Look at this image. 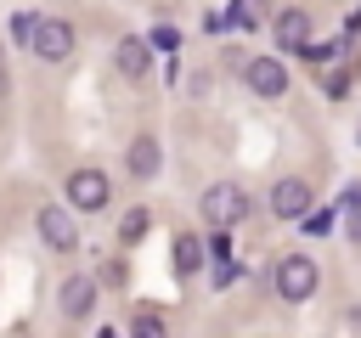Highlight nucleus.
Here are the masks:
<instances>
[{
  "label": "nucleus",
  "mask_w": 361,
  "mask_h": 338,
  "mask_svg": "<svg viewBox=\"0 0 361 338\" xmlns=\"http://www.w3.org/2000/svg\"><path fill=\"white\" fill-rule=\"evenodd\" d=\"M243 214H248V192H243V186H209V192H203V220H209L214 231L237 225Z\"/></svg>",
  "instance_id": "f257e3e1"
},
{
  "label": "nucleus",
  "mask_w": 361,
  "mask_h": 338,
  "mask_svg": "<svg viewBox=\"0 0 361 338\" xmlns=\"http://www.w3.org/2000/svg\"><path fill=\"white\" fill-rule=\"evenodd\" d=\"M276 293H282L288 304H305V299L316 293V265H310L305 254H288V259H276Z\"/></svg>",
  "instance_id": "f03ea898"
},
{
  "label": "nucleus",
  "mask_w": 361,
  "mask_h": 338,
  "mask_svg": "<svg viewBox=\"0 0 361 338\" xmlns=\"http://www.w3.org/2000/svg\"><path fill=\"white\" fill-rule=\"evenodd\" d=\"M28 45H34V56H39V62H62V56L73 51V28H68L62 17H34Z\"/></svg>",
  "instance_id": "7ed1b4c3"
},
{
  "label": "nucleus",
  "mask_w": 361,
  "mask_h": 338,
  "mask_svg": "<svg viewBox=\"0 0 361 338\" xmlns=\"http://www.w3.org/2000/svg\"><path fill=\"white\" fill-rule=\"evenodd\" d=\"M107 197H113V186H107L102 169H73V175H68V203H73V208L96 214V208H107Z\"/></svg>",
  "instance_id": "20e7f679"
},
{
  "label": "nucleus",
  "mask_w": 361,
  "mask_h": 338,
  "mask_svg": "<svg viewBox=\"0 0 361 338\" xmlns=\"http://www.w3.org/2000/svg\"><path fill=\"white\" fill-rule=\"evenodd\" d=\"M243 79H248L254 96H288V68H282L276 56H254V62L243 68Z\"/></svg>",
  "instance_id": "39448f33"
},
{
  "label": "nucleus",
  "mask_w": 361,
  "mask_h": 338,
  "mask_svg": "<svg viewBox=\"0 0 361 338\" xmlns=\"http://www.w3.org/2000/svg\"><path fill=\"white\" fill-rule=\"evenodd\" d=\"M39 237H45V248H56V254H73L79 248V231H73V214L68 208H39Z\"/></svg>",
  "instance_id": "423d86ee"
},
{
  "label": "nucleus",
  "mask_w": 361,
  "mask_h": 338,
  "mask_svg": "<svg viewBox=\"0 0 361 338\" xmlns=\"http://www.w3.org/2000/svg\"><path fill=\"white\" fill-rule=\"evenodd\" d=\"M271 214H276V220H305V214H310V186H305V180H276Z\"/></svg>",
  "instance_id": "0eeeda50"
},
{
  "label": "nucleus",
  "mask_w": 361,
  "mask_h": 338,
  "mask_svg": "<svg viewBox=\"0 0 361 338\" xmlns=\"http://www.w3.org/2000/svg\"><path fill=\"white\" fill-rule=\"evenodd\" d=\"M124 169H130L135 180H152V175H158V141H152V135H135L130 152H124Z\"/></svg>",
  "instance_id": "6e6552de"
},
{
  "label": "nucleus",
  "mask_w": 361,
  "mask_h": 338,
  "mask_svg": "<svg viewBox=\"0 0 361 338\" xmlns=\"http://www.w3.org/2000/svg\"><path fill=\"white\" fill-rule=\"evenodd\" d=\"M276 45L282 51H305L310 45V17L305 11H282L276 17Z\"/></svg>",
  "instance_id": "1a4fd4ad"
},
{
  "label": "nucleus",
  "mask_w": 361,
  "mask_h": 338,
  "mask_svg": "<svg viewBox=\"0 0 361 338\" xmlns=\"http://www.w3.org/2000/svg\"><path fill=\"white\" fill-rule=\"evenodd\" d=\"M147 68H152V45H147V39H135V34H130V39H118V73H124V79H141Z\"/></svg>",
  "instance_id": "9d476101"
},
{
  "label": "nucleus",
  "mask_w": 361,
  "mask_h": 338,
  "mask_svg": "<svg viewBox=\"0 0 361 338\" xmlns=\"http://www.w3.org/2000/svg\"><path fill=\"white\" fill-rule=\"evenodd\" d=\"M90 304H96V282L90 276H68L62 282V310L68 315H90Z\"/></svg>",
  "instance_id": "9b49d317"
},
{
  "label": "nucleus",
  "mask_w": 361,
  "mask_h": 338,
  "mask_svg": "<svg viewBox=\"0 0 361 338\" xmlns=\"http://www.w3.org/2000/svg\"><path fill=\"white\" fill-rule=\"evenodd\" d=\"M197 265H203V242H197V237L186 231V237L175 242V270H180V276H192Z\"/></svg>",
  "instance_id": "f8f14e48"
},
{
  "label": "nucleus",
  "mask_w": 361,
  "mask_h": 338,
  "mask_svg": "<svg viewBox=\"0 0 361 338\" xmlns=\"http://www.w3.org/2000/svg\"><path fill=\"white\" fill-rule=\"evenodd\" d=\"M118 237H124V242H141V237H147V208H130V214L118 220Z\"/></svg>",
  "instance_id": "ddd939ff"
},
{
  "label": "nucleus",
  "mask_w": 361,
  "mask_h": 338,
  "mask_svg": "<svg viewBox=\"0 0 361 338\" xmlns=\"http://www.w3.org/2000/svg\"><path fill=\"white\" fill-rule=\"evenodd\" d=\"M130 338H164V321H158L152 310H141V315H135V327H130Z\"/></svg>",
  "instance_id": "4468645a"
},
{
  "label": "nucleus",
  "mask_w": 361,
  "mask_h": 338,
  "mask_svg": "<svg viewBox=\"0 0 361 338\" xmlns=\"http://www.w3.org/2000/svg\"><path fill=\"white\" fill-rule=\"evenodd\" d=\"M0 84H6V68H0Z\"/></svg>",
  "instance_id": "2eb2a0df"
}]
</instances>
